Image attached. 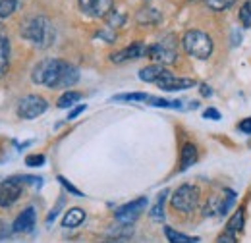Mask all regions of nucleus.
I'll list each match as a JSON object with an SVG mask.
<instances>
[{"instance_id": "obj_10", "label": "nucleus", "mask_w": 251, "mask_h": 243, "mask_svg": "<svg viewBox=\"0 0 251 243\" xmlns=\"http://www.w3.org/2000/svg\"><path fill=\"white\" fill-rule=\"evenodd\" d=\"M147 54H149V47H145L143 43H133V45H129L124 50L114 52L110 56V60L118 64V62H126V60H137V58H143Z\"/></svg>"}, {"instance_id": "obj_1", "label": "nucleus", "mask_w": 251, "mask_h": 243, "mask_svg": "<svg viewBox=\"0 0 251 243\" xmlns=\"http://www.w3.org/2000/svg\"><path fill=\"white\" fill-rule=\"evenodd\" d=\"M31 79L37 85H45L50 89H66L79 79V72L77 68L60 58H47L35 66Z\"/></svg>"}, {"instance_id": "obj_4", "label": "nucleus", "mask_w": 251, "mask_h": 243, "mask_svg": "<svg viewBox=\"0 0 251 243\" xmlns=\"http://www.w3.org/2000/svg\"><path fill=\"white\" fill-rule=\"evenodd\" d=\"M199 203V189L195 185L184 183L172 195V207L180 213H191Z\"/></svg>"}, {"instance_id": "obj_20", "label": "nucleus", "mask_w": 251, "mask_h": 243, "mask_svg": "<svg viewBox=\"0 0 251 243\" xmlns=\"http://www.w3.org/2000/svg\"><path fill=\"white\" fill-rule=\"evenodd\" d=\"M151 106H158V108H182L180 100H166V98H158V97H149Z\"/></svg>"}, {"instance_id": "obj_8", "label": "nucleus", "mask_w": 251, "mask_h": 243, "mask_svg": "<svg viewBox=\"0 0 251 243\" xmlns=\"http://www.w3.org/2000/svg\"><path fill=\"white\" fill-rule=\"evenodd\" d=\"M83 14L91 18H106L112 12V0H77Z\"/></svg>"}, {"instance_id": "obj_33", "label": "nucleus", "mask_w": 251, "mask_h": 243, "mask_svg": "<svg viewBox=\"0 0 251 243\" xmlns=\"http://www.w3.org/2000/svg\"><path fill=\"white\" fill-rule=\"evenodd\" d=\"M83 110H85V104H79V106H75V108H74V110L68 114V120H74V118H77V116H79Z\"/></svg>"}, {"instance_id": "obj_6", "label": "nucleus", "mask_w": 251, "mask_h": 243, "mask_svg": "<svg viewBox=\"0 0 251 243\" xmlns=\"http://www.w3.org/2000/svg\"><path fill=\"white\" fill-rule=\"evenodd\" d=\"M49 108V102L39 95H27L18 104V116L22 120H33L41 114H45Z\"/></svg>"}, {"instance_id": "obj_35", "label": "nucleus", "mask_w": 251, "mask_h": 243, "mask_svg": "<svg viewBox=\"0 0 251 243\" xmlns=\"http://www.w3.org/2000/svg\"><path fill=\"white\" fill-rule=\"evenodd\" d=\"M2 2H4V0H0V4H2Z\"/></svg>"}, {"instance_id": "obj_30", "label": "nucleus", "mask_w": 251, "mask_h": 243, "mask_svg": "<svg viewBox=\"0 0 251 243\" xmlns=\"http://www.w3.org/2000/svg\"><path fill=\"white\" fill-rule=\"evenodd\" d=\"M58 182L62 183V185H64V187H66V189H68V191H70V193H74V195H77V197H81V191H79V189H75V187H74L72 183L68 182V180H66L64 176H58Z\"/></svg>"}, {"instance_id": "obj_2", "label": "nucleus", "mask_w": 251, "mask_h": 243, "mask_svg": "<svg viewBox=\"0 0 251 243\" xmlns=\"http://www.w3.org/2000/svg\"><path fill=\"white\" fill-rule=\"evenodd\" d=\"M20 35L29 41L33 47H39V49H47L52 41H54V29H52V24L43 18V16H37L31 18L27 22H24Z\"/></svg>"}, {"instance_id": "obj_27", "label": "nucleus", "mask_w": 251, "mask_h": 243, "mask_svg": "<svg viewBox=\"0 0 251 243\" xmlns=\"http://www.w3.org/2000/svg\"><path fill=\"white\" fill-rule=\"evenodd\" d=\"M43 164H45V156L43 154H29V156H25V166L37 168V166H43Z\"/></svg>"}, {"instance_id": "obj_34", "label": "nucleus", "mask_w": 251, "mask_h": 243, "mask_svg": "<svg viewBox=\"0 0 251 243\" xmlns=\"http://www.w3.org/2000/svg\"><path fill=\"white\" fill-rule=\"evenodd\" d=\"M201 95H203V97H211L213 91H211V87H209V85H201Z\"/></svg>"}, {"instance_id": "obj_14", "label": "nucleus", "mask_w": 251, "mask_h": 243, "mask_svg": "<svg viewBox=\"0 0 251 243\" xmlns=\"http://www.w3.org/2000/svg\"><path fill=\"white\" fill-rule=\"evenodd\" d=\"M197 160V147L193 143H186L182 147V156H180V170H188L191 164Z\"/></svg>"}, {"instance_id": "obj_23", "label": "nucleus", "mask_w": 251, "mask_h": 243, "mask_svg": "<svg viewBox=\"0 0 251 243\" xmlns=\"http://www.w3.org/2000/svg\"><path fill=\"white\" fill-rule=\"evenodd\" d=\"M158 18H160V16H158L157 10H141L139 16H137L139 24H143V22H145V24H147V22H157Z\"/></svg>"}, {"instance_id": "obj_9", "label": "nucleus", "mask_w": 251, "mask_h": 243, "mask_svg": "<svg viewBox=\"0 0 251 243\" xmlns=\"http://www.w3.org/2000/svg\"><path fill=\"white\" fill-rule=\"evenodd\" d=\"M145 207H147V197H139V199H135V201L124 205V207H120L116 211V220L118 222H124V224H129V222H133L139 214L143 213Z\"/></svg>"}, {"instance_id": "obj_36", "label": "nucleus", "mask_w": 251, "mask_h": 243, "mask_svg": "<svg viewBox=\"0 0 251 243\" xmlns=\"http://www.w3.org/2000/svg\"><path fill=\"white\" fill-rule=\"evenodd\" d=\"M0 39H2V35H0Z\"/></svg>"}, {"instance_id": "obj_28", "label": "nucleus", "mask_w": 251, "mask_h": 243, "mask_svg": "<svg viewBox=\"0 0 251 243\" xmlns=\"http://www.w3.org/2000/svg\"><path fill=\"white\" fill-rule=\"evenodd\" d=\"M217 243H238V240H236L234 232H230V230H224V232L220 234L219 238H217Z\"/></svg>"}, {"instance_id": "obj_29", "label": "nucleus", "mask_w": 251, "mask_h": 243, "mask_svg": "<svg viewBox=\"0 0 251 243\" xmlns=\"http://www.w3.org/2000/svg\"><path fill=\"white\" fill-rule=\"evenodd\" d=\"M99 37H100V39H104V41H108V43H114L116 33H114L112 27H104L102 31H99Z\"/></svg>"}, {"instance_id": "obj_3", "label": "nucleus", "mask_w": 251, "mask_h": 243, "mask_svg": "<svg viewBox=\"0 0 251 243\" xmlns=\"http://www.w3.org/2000/svg\"><path fill=\"white\" fill-rule=\"evenodd\" d=\"M182 47L189 56L199 58V60H207L213 54V39L199 29H189L182 37Z\"/></svg>"}, {"instance_id": "obj_5", "label": "nucleus", "mask_w": 251, "mask_h": 243, "mask_svg": "<svg viewBox=\"0 0 251 243\" xmlns=\"http://www.w3.org/2000/svg\"><path fill=\"white\" fill-rule=\"evenodd\" d=\"M149 56L158 64H172L178 58V47H176V37L166 35L162 41L149 47Z\"/></svg>"}, {"instance_id": "obj_15", "label": "nucleus", "mask_w": 251, "mask_h": 243, "mask_svg": "<svg viewBox=\"0 0 251 243\" xmlns=\"http://www.w3.org/2000/svg\"><path fill=\"white\" fill-rule=\"evenodd\" d=\"M83 220H85V213H83L81 209L74 207V209H70L68 213L64 214L62 226H64V228H75V226H79Z\"/></svg>"}, {"instance_id": "obj_12", "label": "nucleus", "mask_w": 251, "mask_h": 243, "mask_svg": "<svg viewBox=\"0 0 251 243\" xmlns=\"http://www.w3.org/2000/svg\"><path fill=\"white\" fill-rule=\"evenodd\" d=\"M35 218H37L35 209H33V207H27L24 213L16 218V222H14V226H12V228H14V232H16V234L31 232L33 228H35Z\"/></svg>"}, {"instance_id": "obj_17", "label": "nucleus", "mask_w": 251, "mask_h": 243, "mask_svg": "<svg viewBox=\"0 0 251 243\" xmlns=\"http://www.w3.org/2000/svg\"><path fill=\"white\" fill-rule=\"evenodd\" d=\"M8 64H10V41L8 39H0V77L8 72Z\"/></svg>"}, {"instance_id": "obj_7", "label": "nucleus", "mask_w": 251, "mask_h": 243, "mask_svg": "<svg viewBox=\"0 0 251 243\" xmlns=\"http://www.w3.org/2000/svg\"><path fill=\"white\" fill-rule=\"evenodd\" d=\"M24 178H8L6 182L0 183V207H12L24 189Z\"/></svg>"}, {"instance_id": "obj_18", "label": "nucleus", "mask_w": 251, "mask_h": 243, "mask_svg": "<svg viewBox=\"0 0 251 243\" xmlns=\"http://www.w3.org/2000/svg\"><path fill=\"white\" fill-rule=\"evenodd\" d=\"M244 222H246V211L244 209H238L236 213L230 216V220H228V226H226V230H230V232H242L244 230Z\"/></svg>"}, {"instance_id": "obj_31", "label": "nucleus", "mask_w": 251, "mask_h": 243, "mask_svg": "<svg viewBox=\"0 0 251 243\" xmlns=\"http://www.w3.org/2000/svg\"><path fill=\"white\" fill-rule=\"evenodd\" d=\"M238 129L244 131V133H251V118H246L238 123Z\"/></svg>"}, {"instance_id": "obj_22", "label": "nucleus", "mask_w": 251, "mask_h": 243, "mask_svg": "<svg viewBox=\"0 0 251 243\" xmlns=\"http://www.w3.org/2000/svg\"><path fill=\"white\" fill-rule=\"evenodd\" d=\"M151 95L147 93H126V95H116L114 100H133V102H147Z\"/></svg>"}, {"instance_id": "obj_32", "label": "nucleus", "mask_w": 251, "mask_h": 243, "mask_svg": "<svg viewBox=\"0 0 251 243\" xmlns=\"http://www.w3.org/2000/svg\"><path fill=\"white\" fill-rule=\"evenodd\" d=\"M203 116H205V118H213V120H220V112L217 108H207V110L203 112Z\"/></svg>"}, {"instance_id": "obj_26", "label": "nucleus", "mask_w": 251, "mask_h": 243, "mask_svg": "<svg viewBox=\"0 0 251 243\" xmlns=\"http://www.w3.org/2000/svg\"><path fill=\"white\" fill-rule=\"evenodd\" d=\"M232 4H234V0H207V6L213 8V10H217V12L230 8Z\"/></svg>"}, {"instance_id": "obj_13", "label": "nucleus", "mask_w": 251, "mask_h": 243, "mask_svg": "<svg viewBox=\"0 0 251 243\" xmlns=\"http://www.w3.org/2000/svg\"><path fill=\"white\" fill-rule=\"evenodd\" d=\"M170 72L162 66V64H153V66H147L139 72V79L141 81H147V83H158L162 77H166Z\"/></svg>"}, {"instance_id": "obj_24", "label": "nucleus", "mask_w": 251, "mask_h": 243, "mask_svg": "<svg viewBox=\"0 0 251 243\" xmlns=\"http://www.w3.org/2000/svg\"><path fill=\"white\" fill-rule=\"evenodd\" d=\"M240 20L244 24V27H251V2H246L240 10Z\"/></svg>"}, {"instance_id": "obj_11", "label": "nucleus", "mask_w": 251, "mask_h": 243, "mask_svg": "<svg viewBox=\"0 0 251 243\" xmlns=\"http://www.w3.org/2000/svg\"><path fill=\"white\" fill-rule=\"evenodd\" d=\"M162 91H184V89H191L195 87V79L189 77H176L172 73H168L166 77H162L157 83Z\"/></svg>"}, {"instance_id": "obj_16", "label": "nucleus", "mask_w": 251, "mask_h": 243, "mask_svg": "<svg viewBox=\"0 0 251 243\" xmlns=\"http://www.w3.org/2000/svg\"><path fill=\"white\" fill-rule=\"evenodd\" d=\"M164 236L168 238L170 243H197L199 242V238L186 236V234H182V232H178V230H174V228H170V226H164Z\"/></svg>"}, {"instance_id": "obj_19", "label": "nucleus", "mask_w": 251, "mask_h": 243, "mask_svg": "<svg viewBox=\"0 0 251 243\" xmlns=\"http://www.w3.org/2000/svg\"><path fill=\"white\" fill-rule=\"evenodd\" d=\"M81 97H83V95H81V93H77V91H66L62 97L58 98L56 106H58V108H70V106H74L75 102H79V100H81Z\"/></svg>"}, {"instance_id": "obj_21", "label": "nucleus", "mask_w": 251, "mask_h": 243, "mask_svg": "<svg viewBox=\"0 0 251 243\" xmlns=\"http://www.w3.org/2000/svg\"><path fill=\"white\" fill-rule=\"evenodd\" d=\"M166 189L158 195V199H157V203H155V207L151 209V218L153 220H162L164 218V197H166Z\"/></svg>"}, {"instance_id": "obj_25", "label": "nucleus", "mask_w": 251, "mask_h": 243, "mask_svg": "<svg viewBox=\"0 0 251 243\" xmlns=\"http://www.w3.org/2000/svg\"><path fill=\"white\" fill-rule=\"evenodd\" d=\"M14 10H16V0H4V2L0 4V18L12 16Z\"/></svg>"}]
</instances>
